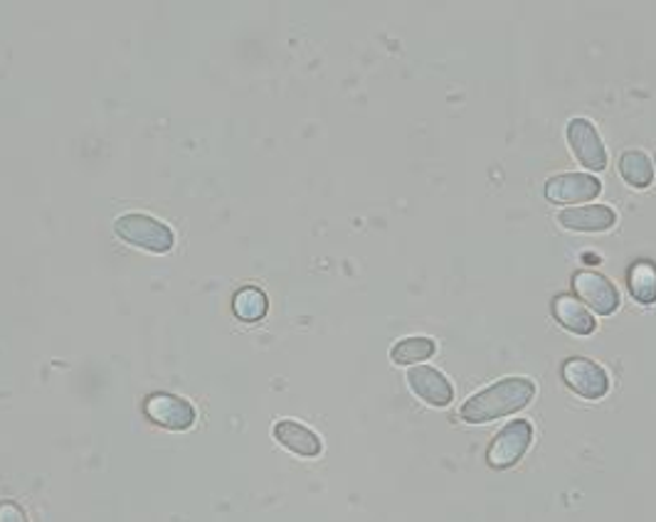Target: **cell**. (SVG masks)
Masks as SVG:
<instances>
[{
  "label": "cell",
  "instance_id": "1",
  "mask_svg": "<svg viewBox=\"0 0 656 522\" xmlns=\"http://www.w3.org/2000/svg\"><path fill=\"white\" fill-rule=\"evenodd\" d=\"M534 398L536 384L528 377H504L461 404L459 417L467 424H489L528 407Z\"/></svg>",
  "mask_w": 656,
  "mask_h": 522
},
{
  "label": "cell",
  "instance_id": "2",
  "mask_svg": "<svg viewBox=\"0 0 656 522\" xmlns=\"http://www.w3.org/2000/svg\"><path fill=\"white\" fill-rule=\"evenodd\" d=\"M114 235L129 247L149 251V254H168L176 247V235L173 229L151 215L143 212H127L114 220Z\"/></svg>",
  "mask_w": 656,
  "mask_h": 522
},
{
  "label": "cell",
  "instance_id": "3",
  "mask_svg": "<svg viewBox=\"0 0 656 522\" xmlns=\"http://www.w3.org/2000/svg\"><path fill=\"white\" fill-rule=\"evenodd\" d=\"M530 441H534V427H530L528 419L508 422L506 427L496 434L494 441L489 443V451H487L489 466L496 471H506L511 466H516V463L526 456Z\"/></svg>",
  "mask_w": 656,
  "mask_h": 522
},
{
  "label": "cell",
  "instance_id": "4",
  "mask_svg": "<svg viewBox=\"0 0 656 522\" xmlns=\"http://www.w3.org/2000/svg\"><path fill=\"white\" fill-rule=\"evenodd\" d=\"M143 414H147L151 424H156L159 429L166 431H188L196 427L198 422L196 404L168 392L151 394V398L143 402Z\"/></svg>",
  "mask_w": 656,
  "mask_h": 522
},
{
  "label": "cell",
  "instance_id": "5",
  "mask_svg": "<svg viewBox=\"0 0 656 522\" xmlns=\"http://www.w3.org/2000/svg\"><path fill=\"white\" fill-rule=\"evenodd\" d=\"M563 382L583 400H602L610 390V377L605 367L587 357H571L563 365Z\"/></svg>",
  "mask_w": 656,
  "mask_h": 522
},
{
  "label": "cell",
  "instance_id": "6",
  "mask_svg": "<svg viewBox=\"0 0 656 522\" xmlns=\"http://www.w3.org/2000/svg\"><path fill=\"white\" fill-rule=\"evenodd\" d=\"M602 192V182L590 173H561L546 182V198L553 205H581Z\"/></svg>",
  "mask_w": 656,
  "mask_h": 522
},
{
  "label": "cell",
  "instance_id": "7",
  "mask_svg": "<svg viewBox=\"0 0 656 522\" xmlns=\"http://www.w3.org/2000/svg\"><path fill=\"white\" fill-rule=\"evenodd\" d=\"M573 288L577 294V301L590 306L600 316H612L620 308V292L600 272H587V269L585 272H577L573 276Z\"/></svg>",
  "mask_w": 656,
  "mask_h": 522
},
{
  "label": "cell",
  "instance_id": "8",
  "mask_svg": "<svg viewBox=\"0 0 656 522\" xmlns=\"http://www.w3.org/2000/svg\"><path fill=\"white\" fill-rule=\"evenodd\" d=\"M567 141H571L573 156L583 163L587 170L600 173L607 168V151L597 133L595 123L587 119H573L567 123Z\"/></svg>",
  "mask_w": 656,
  "mask_h": 522
},
{
  "label": "cell",
  "instance_id": "9",
  "mask_svg": "<svg viewBox=\"0 0 656 522\" xmlns=\"http://www.w3.org/2000/svg\"><path fill=\"white\" fill-rule=\"evenodd\" d=\"M408 384L422 402L430 404V407H449L452 400H455V390H452L447 377L430 365L410 367Z\"/></svg>",
  "mask_w": 656,
  "mask_h": 522
},
{
  "label": "cell",
  "instance_id": "10",
  "mask_svg": "<svg viewBox=\"0 0 656 522\" xmlns=\"http://www.w3.org/2000/svg\"><path fill=\"white\" fill-rule=\"evenodd\" d=\"M274 439L277 443H282V447L286 451L296 453V456H304V459H316L318 453L324 451V443L321 439H318V434L312 431L306 427V424L302 422H294V419H279L274 424Z\"/></svg>",
  "mask_w": 656,
  "mask_h": 522
},
{
  "label": "cell",
  "instance_id": "11",
  "mask_svg": "<svg viewBox=\"0 0 656 522\" xmlns=\"http://www.w3.org/2000/svg\"><path fill=\"white\" fill-rule=\"evenodd\" d=\"M558 222L571 232H607L614 227L617 215L607 205H583V207H565Z\"/></svg>",
  "mask_w": 656,
  "mask_h": 522
},
{
  "label": "cell",
  "instance_id": "12",
  "mask_svg": "<svg viewBox=\"0 0 656 522\" xmlns=\"http://www.w3.org/2000/svg\"><path fill=\"white\" fill-rule=\"evenodd\" d=\"M553 316L558 318L565 331L575 335H593L597 331V321L583 301L575 296H555L553 298Z\"/></svg>",
  "mask_w": 656,
  "mask_h": 522
},
{
  "label": "cell",
  "instance_id": "13",
  "mask_svg": "<svg viewBox=\"0 0 656 522\" xmlns=\"http://www.w3.org/2000/svg\"><path fill=\"white\" fill-rule=\"evenodd\" d=\"M437 353V343L432 337L424 335H412V337H402V341L395 343L390 347V360L395 365H422L424 360Z\"/></svg>",
  "mask_w": 656,
  "mask_h": 522
},
{
  "label": "cell",
  "instance_id": "14",
  "mask_svg": "<svg viewBox=\"0 0 656 522\" xmlns=\"http://www.w3.org/2000/svg\"><path fill=\"white\" fill-rule=\"evenodd\" d=\"M233 311H235V316L239 318V321L257 323V321H262V318L267 316L269 301H267V296H265L262 288L245 286V288H239V292L233 298Z\"/></svg>",
  "mask_w": 656,
  "mask_h": 522
},
{
  "label": "cell",
  "instance_id": "15",
  "mask_svg": "<svg viewBox=\"0 0 656 522\" xmlns=\"http://www.w3.org/2000/svg\"><path fill=\"white\" fill-rule=\"evenodd\" d=\"M626 282H630V294L634 301L644 306L656 304V266L652 261H636L630 269Z\"/></svg>",
  "mask_w": 656,
  "mask_h": 522
},
{
  "label": "cell",
  "instance_id": "16",
  "mask_svg": "<svg viewBox=\"0 0 656 522\" xmlns=\"http://www.w3.org/2000/svg\"><path fill=\"white\" fill-rule=\"evenodd\" d=\"M620 173H622V178L636 190L649 188L654 180L652 161L646 158V153H642V151H624L620 158Z\"/></svg>",
  "mask_w": 656,
  "mask_h": 522
},
{
  "label": "cell",
  "instance_id": "17",
  "mask_svg": "<svg viewBox=\"0 0 656 522\" xmlns=\"http://www.w3.org/2000/svg\"><path fill=\"white\" fill-rule=\"evenodd\" d=\"M0 522H31L25 515V510L13 500L0 502Z\"/></svg>",
  "mask_w": 656,
  "mask_h": 522
},
{
  "label": "cell",
  "instance_id": "18",
  "mask_svg": "<svg viewBox=\"0 0 656 522\" xmlns=\"http://www.w3.org/2000/svg\"><path fill=\"white\" fill-rule=\"evenodd\" d=\"M654 166H656V156H654Z\"/></svg>",
  "mask_w": 656,
  "mask_h": 522
}]
</instances>
